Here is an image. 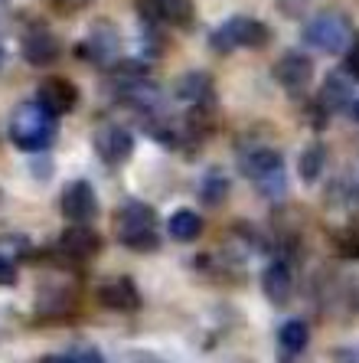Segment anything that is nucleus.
<instances>
[{"label":"nucleus","instance_id":"f03ea898","mask_svg":"<svg viewBox=\"0 0 359 363\" xmlns=\"http://www.w3.org/2000/svg\"><path fill=\"white\" fill-rule=\"evenodd\" d=\"M245 177L258 186V194H265L268 200H281L287 194V167H284V157L275 147H249L239 157Z\"/></svg>","mask_w":359,"mask_h":363},{"label":"nucleus","instance_id":"7c9ffc66","mask_svg":"<svg viewBox=\"0 0 359 363\" xmlns=\"http://www.w3.org/2000/svg\"><path fill=\"white\" fill-rule=\"evenodd\" d=\"M353 111H356V118H359V99H356V105H353Z\"/></svg>","mask_w":359,"mask_h":363},{"label":"nucleus","instance_id":"6ab92c4d","mask_svg":"<svg viewBox=\"0 0 359 363\" xmlns=\"http://www.w3.org/2000/svg\"><path fill=\"white\" fill-rule=\"evenodd\" d=\"M229 194V180L222 170H209L206 177H203L200 184V200L206 203V206H216V203H222Z\"/></svg>","mask_w":359,"mask_h":363},{"label":"nucleus","instance_id":"bb28decb","mask_svg":"<svg viewBox=\"0 0 359 363\" xmlns=\"http://www.w3.org/2000/svg\"><path fill=\"white\" fill-rule=\"evenodd\" d=\"M340 360H343V363H359V350H343Z\"/></svg>","mask_w":359,"mask_h":363},{"label":"nucleus","instance_id":"5701e85b","mask_svg":"<svg viewBox=\"0 0 359 363\" xmlns=\"http://www.w3.org/2000/svg\"><path fill=\"white\" fill-rule=\"evenodd\" d=\"M10 285H17V269H13V262L7 255H0V288H10Z\"/></svg>","mask_w":359,"mask_h":363},{"label":"nucleus","instance_id":"9d476101","mask_svg":"<svg viewBox=\"0 0 359 363\" xmlns=\"http://www.w3.org/2000/svg\"><path fill=\"white\" fill-rule=\"evenodd\" d=\"M62 213H66V220L72 226H85V223L95 220L98 200H95V190L89 186V180H72L62 190Z\"/></svg>","mask_w":359,"mask_h":363},{"label":"nucleus","instance_id":"ddd939ff","mask_svg":"<svg viewBox=\"0 0 359 363\" xmlns=\"http://www.w3.org/2000/svg\"><path fill=\"white\" fill-rule=\"evenodd\" d=\"M98 301L111 311H137L141 308V291L131 279L115 275V279H105L98 285Z\"/></svg>","mask_w":359,"mask_h":363},{"label":"nucleus","instance_id":"f257e3e1","mask_svg":"<svg viewBox=\"0 0 359 363\" xmlns=\"http://www.w3.org/2000/svg\"><path fill=\"white\" fill-rule=\"evenodd\" d=\"M7 135L20 151H42L56 138V115H50L40 101H20L10 111Z\"/></svg>","mask_w":359,"mask_h":363},{"label":"nucleus","instance_id":"423d86ee","mask_svg":"<svg viewBox=\"0 0 359 363\" xmlns=\"http://www.w3.org/2000/svg\"><path fill=\"white\" fill-rule=\"evenodd\" d=\"M137 13L147 26L154 23H173L190 30L193 17H196V7L193 0H137Z\"/></svg>","mask_w":359,"mask_h":363},{"label":"nucleus","instance_id":"dca6fc26","mask_svg":"<svg viewBox=\"0 0 359 363\" xmlns=\"http://www.w3.org/2000/svg\"><path fill=\"white\" fill-rule=\"evenodd\" d=\"M261 291H265V298L271 304H284L287 298H291V291H294L291 269H287L284 262H271L265 269V275H261Z\"/></svg>","mask_w":359,"mask_h":363},{"label":"nucleus","instance_id":"39448f33","mask_svg":"<svg viewBox=\"0 0 359 363\" xmlns=\"http://www.w3.org/2000/svg\"><path fill=\"white\" fill-rule=\"evenodd\" d=\"M212 50L216 52H232V50H251V46H265L271 40L268 23L255 17H229L226 23H219L212 30Z\"/></svg>","mask_w":359,"mask_h":363},{"label":"nucleus","instance_id":"4be33fe9","mask_svg":"<svg viewBox=\"0 0 359 363\" xmlns=\"http://www.w3.org/2000/svg\"><path fill=\"white\" fill-rule=\"evenodd\" d=\"M336 249H340L346 259H359V220H353L346 229H340V236H336Z\"/></svg>","mask_w":359,"mask_h":363},{"label":"nucleus","instance_id":"a211bd4d","mask_svg":"<svg viewBox=\"0 0 359 363\" xmlns=\"http://www.w3.org/2000/svg\"><path fill=\"white\" fill-rule=\"evenodd\" d=\"M167 233L176 239V242H196V239L203 236L200 213H193V210L173 213V216H170V223H167Z\"/></svg>","mask_w":359,"mask_h":363},{"label":"nucleus","instance_id":"f8f14e48","mask_svg":"<svg viewBox=\"0 0 359 363\" xmlns=\"http://www.w3.org/2000/svg\"><path fill=\"white\" fill-rule=\"evenodd\" d=\"M36 101H40L50 115H69V111L79 105V89L69 82V79L52 76V79H46V82H40Z\"/></svg>","mask_w":359,"mask_h":363},{"label":"nucleus","instance_id":"1a4fd4ad","mask_svg":"<svg viewBox=\"0 0 359 363\" xmlns=\"http://www.w3.org/2000/svg\"><path fill=\"white\" fill-rule=\"evenodd\" d=\"M118 50H121V36H118V30L108 23V20H98V23L92 26V33L79 43V56L98 62V66L115 62Z\"/></svg>","mask_w":359,"mask_h":363},{"label":"nucleus","instance_id":"20e7f679","mask_svg":"<svg viewBox=\"0 0 359 363\" xmlns=\"http://www.w3.org/2000/svg\"><path fill=\"white\" fill-rule=\"evenodd\" d=\"M304 43L320 52H346L353 46V26L350 20L336 13V10H324L317 17H310L304 23Z\"/></svg>","mask_w":359,"mask_h":363},{"label":"nucleus","instance_id":"412c9836","mask_svg":"<svg viewBox=\"0 0 359 363\" xmlns=\"http://www.w3.org/2000/svg\"><path fill=\"white\" fill-rule=\"evenodd\" d=\"M320 170H324V147H320V144H310L307 151L301 154V177L310 184V180L320 177Z\"/></svg>","mask_w":359,"mask_h":363},{"label":"nucleus","instance_id":"2eb2a0df","mask_svg":"<svg viewBox=\"0 0 359 363\" xmlns=\"http://www.w3.org/2000/svg\"><path fill=\"white\" fill-rule=\"evenodd\" d=\"M23 60L33 66H50L59 60V40L50 30H30L23 36Z\"/></svg>","mask_w":359,"mask_h":363},{"label":"nucleus","instance_id":"4468645a","mask_svg":"<svg viewBox=\"0 0 359 363\" xmlns=\"http://www.w3.org/2000/svg\"><path fill=\"white\" fill-rule=\"evenodd\" d=\"M101 249L98 233H92L89 226H69L62 236H59V252L66 259H76V262H89L95 259Z\"/></svg>","mask_w":359,"mask_h":363},{"label":"nucleus","instance_id":"f3484780","mask_svg":"<svg viewBox=\"0 0 359 363\" xmlns=\"http://www.w3.org/2000/svg\"><path fill=\"white\" fill-rule=\"evenodd\" d=\"M353 101V82L343 72H330L320 85V105L326 111H343Z\"/></svg>","mask_w":359,"mask_h":363},{"label":"nucleus","instance_id":"9b49d317","mask_svg":"<svg viewBox=\"0 0 359 363\" xmlns=\"http://www.w3.org/2000/svg\"><path fill=\"white\" fill-rule=\"evenodd\" d=\"M310 76H314V62H310V56H304L297 50L284 52L281 60L275 62V79L287 92H304L310 85Z\"/></svg>","mask_w":359,"mask_h":363},{"label":"nucleus","instance_id":"b1692460","mask_svg":"<svg viewBox=\"0 0 359 363\" xmlns=\"http://www.w3.org/2000/svg\"><path fill=\"white\" fill-rule=\"evenodd\" d=\"M72 363H105V357L98 350H92V347H79L76 354H72Z\"/></svg>","mask_w":359,"mask_h":363},{"label":"nucleus","instance_id":"7ed1b4c3","mask_svg":"<svg viewBox=\"0 0 359 363\" xmlns=\"http://www.w3.org/2000/svg\"><path fill=\"white\" fill-rule=\"evenodd\" d=\"M115 236L118 242H125L127 249H154L157 245V213L141 200H125L115 210Z\"/></svg>","mask_w":359,"mask_h":363},{"label":"nucleus","instance_id":"cd10ccee","mask_svg":"<svg viewBox=\"0 0 359 363\" xmlns=\"http://www.w3.org/2000/svg\"><path fill=\"white\" fill-rule=\"evenodd\" d=\"M42 363H72V357H46Z\"/></svg>","mask_w":359,"mask_h":363},{"label":"nucleus","instance_id":"aec40b11","mask_svg":"<svg viewBox=\"0 0 359 363\" xmlns=\"http://www.w3.org/2000/svg\"><path fill=\"white\" fill-rule=\"evenodd\" d=\"M281 350L284 354H301L304 347H307V324L304 321H284L281 328Z\"/></svg>","mask_w":359,"mask_h":363},{"label":"nucleus","instance_id":"c756f323","mask_svg":"<svg viewBox=\"0 0 359 363\" xmlns=\"http://www.w3.org/2000/svg\"><path fill=\"white\" fill-rule=\"evenodd\" d=\"M7 4H10V0H0V13H4V10H7Z\"/></svg>","mask_w":359,"mask_h":363},{"label":"nucleus","instance_id":"0eeeda50","mask_svg":"<svg viewBox=\"0 0 359 363\" xmlns=\"http://www.w3.org/2000/svg\"><path fill=\"white\" fill-rule=\"evenodd\" d=\"M176 99L186 105V115H206L216 108V89L206 72H186L176 82Z\"/></svg>","mask_w":359,"mask_h":363},{"label":"nucleus","instance_id":"393cba45","mask_svg":"<svg viewBox=\"0 0 359 363\" xmlns=\"http://www.w3.org/2000/svg\"><path fill=\"white\" fill-rule=\"evenodd\" d=\"M307 4H310V0H278V7L287 10V13H301Z\"/></svg>","mask_w":359,"mask_h":363},{"label":"nucleus","instance_id":"c85d7f7f","mask_svg":"<svg viewBox=\"0 0 359 363\" xmlns=\"http://www.w3.org/2000/svg\"><path fill=\"white\" fill-rule=\"evenodd\" d=\"M4 56H7V52H4V43H0V69H4Z\"/></svg>","mask_w":359,"mask_h":363},{"label":"nucleus","instance_id":"a878e982","mask_svg":"<svg viewBox=\"0 0 359 363\" xmlns=\"http://www.w3.org/2000/svg\"><path fill=\"white\" fill-rule=\"evenodd\" d=\"M346 66H350V72L359 79V43H356V46H353V50H350V60H346Z\"/></svg>","mask_w":359,"mask_h":363},{"label":"nucleus","instance_id":"6e6552de","mask_svg":"<svg viewBox=\"0 0 359 363\" xmlns=\"http://www.w3.org/2000/svg\"><path fill=\"white\" fill-rule=\"evenodd\" d=\"M95 154H98L101 161L108 164V167H118V164H125L127 157H131L134 151V138L127 128L121 125H101L98 131H95Z\"/></svg>","mask_w":359,"mask_h":363}]
</instances>
